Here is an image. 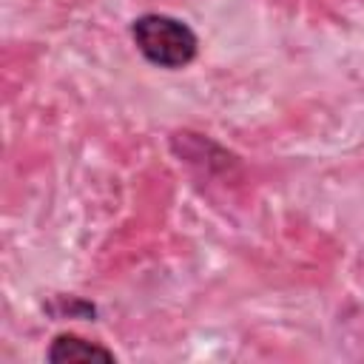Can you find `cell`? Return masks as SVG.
Wrapping results in <instances>:
<instances>
[{
    "label": "cell",
    "instance_id": "obj_1",
    "mask_svg": "<svg viewBox=\"0 0 364 364\" xmlns=\"http://www.w3.org/2000/svg\"><path fill=\"white\" fill-rule=\"evenodd\" d=\"M131 37L139 54L159 68H185L199 51L193 28L171 14L136 17L131 23Z\"/></svg>",
    "mask_w": 364,
    "mask_h": 364
},
{
    "label": "cell",
    "instance_id": "obj_2",
    "mask_svg": "<svg viewBox=\"0 0 364 364\" xmlns=\"http://www.w3.org/2000/svg\"><path fill=\"white\" fill-rule=\"evenodd\" d=\"M48 361L54 364H74V361H114V353L97 341H88V338H80L74 333H63L51 341L48 353H46Z\"/></svg>",
    "mask_w": 364,
    "mask_h": 364
}]
</instances>
